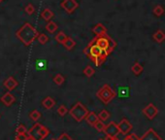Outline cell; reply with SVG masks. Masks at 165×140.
<instances>
[{
	"mask_svg": "<svg viewBox=\"0 0 165 140\" xmlns=\"http://www.w3.org/2000/svg\"><path fill=\"white\" fill-rule=\"evenodd\" d=\"M16 36L18 37L25 46H30L34 42V40L38 38L39 32L36 30V28H34L29 22H25V24L16 32Z\"/></svg>",
	"mask_w": 165,
	"mask_h": 140,
	"instance_id": "obj_1",
	"label": "cell"
},
{
	"mask_svg": "<svg viewBox=\"0 0 165 140\" xmlns=\"http://www.w3.org/2000/svg\"><path fill=\"white\" fill-rule=\"evenodd\" d=\"M84 53L86 54L92 60H93L95 58H99V57L106 59L108 55H109V54H108L106 51L99 48L97 45L94 43V41H92L88 44V46L84 50Z\"/></svg>",
	"mask_w": 165,
	"mask_h": 140,
	"instance_id": "obj_2",
	"label": "cell"
},
{
	"mask_svg": "<svg viewBox=\"0 0 165 140\" xmlns=\"http://www.w3.org/2000/svg\"><path fill=\"white\" fill-rule=\"evenodd\" d=\"M93 41L99 48H101L102 50L106 51L109 55L113 52V50L115 49L116 46H117L116 42L114 41L111 37L107 36V35L96 37L95 39H93Z\"/></svg>",
	"mask_w": 165,
	"mask_h": 140,
	"instance_id": "obj_3",
	"label": "cell"
},
{
	"mask_svg": "<svg viewBox=\"0 0 165 140\" xmlns=\"http://www.w3.org/2000/svg\"><path fill=\"white\" fill-rule=\"evenodd\" d=\"M28 134L35 140H44L50 134V131L40 123H35L28 131Z\"/></svg>",
	"mask_w": 165,
	"mask_h": 140,
	"instance_id": "obj_4",
	"label": "cell"
},
{
	"mask_svg": "<svg viewBox=\"0 0 165 140\" xmlns=\"http://www.w3.org/2000/svg\"><path fill=\"white\" fill-rule=\"evenodd\" d=\"M88 113L89 111L88 110V108L86 106H84L81 102H77L69 111L71 117H73L77 122H82L83 120H84Z\"/></svg>",
	"mask_w": 165,
	"mask_h": 140,
	"instance_id": "obj_5",
	"label": "cell"
},
{
	"mask_svg": "<svg viewBox=\"0 0 165 140\" xmlns=\"http://www.w3.org/2000/svg\"><path fill=\"white\" fill-rule=\"evenodd\" d=\"M96 96H97V97L104 104H108V103H110L112 101V99L114 97H116L117 93L114 92V89L109 85L105 84V85L97 92Z\"/></svg>",
	"mask_w": 165,
	"mask_h": 140,
	"instance_id": "obj_6",
	"label": "cell"
},
{
	"mask_svg": "<svg viewBox=\"0 0 165 140\" xmlns=\"http://www.w3.org/2000/svg\"><path fill=\"white\" fill-rule=\"evenodd\" d=\"M104 133L106 135H109L112 137H117L118 134L119 133V128H118V124H117L116 122H110L109 124L106 125Z\"/></svg>",
	"mask_w": 165,
	"mask_h": 140,
	"instance_id": "obj_7",
	"label": "cell"
},
{
	"mask_svg": "<svg viewBox=\"0 0 165 140\" xmlns=\"http://www.w3.org/2000/svg\"><path fill=\"white\" fill-rule=\"evenodd\" d=\"M142 112L149 120H153L158 114V109L152 103H150L146 106Z\"/></svg>",
	"mask_w": 165,
	"mask_h": 140,
	"instance_id": "obj_8",
	"label": "cell"
},
{
	"mask_svg": "<svg viewBox=\"0 0 165 140\" xmlns=\"http://www.w3.org/2000/svg\"><path fill=\"white\" fill-rule=\"evenodd\" d=\"M78 3L76 0H63L61 2V7L63 8L68 14H72L78 8Z\"/></svg>",
	"mask_w": 165,
	"mask_h": 140,
	"instance_id": "obj_9",
	"label": "cell"
},
{
	"mask_svg": "<svg viewBox=\"0 0 165 140\" xmlns=\"http://www.w3.org/2000/svg\"><path fill=\"white\" fill-rule=\"evenodd\" d=\"M0 101H1V103L3 105L7 106V107H10V106H12L15 103L16 97L11 92H7V93H5L1 97H0Z\"/></svg>",
	"mask_w": 165,
	"mask_h": 140,
	"instance_id": "obj_10",
	"label": "cell"
},
{
	"mask_svg": "<svg viewBox=\"0 0 165 140\" xmlns=\"http://www.w3.org/2000/svg\"><path fill=\"white\" fill-rule=\"evenodd\" d=\"M118 128H119V133L126 135L132 130V125L130 124V122L127 119H122L118 123Z\"/></svg>",
	"mask_w": 165,
	"mask_h": 140,
	"instance_id": "obj_11",
	"label": "cell"
},
{
	"mask_svg": "<svg viewBox=\"0 0 165 140\" xmlns=\"http://www.w3.org/2000/svg\"><path fill=\"white\" fill-rule=\"evenodd\" d=\"M141 140H162V139L157 134V132H156L153 128H149L144 133V135L141 137Z\"/></svg>",
	"mask_w": 165,
	"mask_h": 140,
	"instance_id": "obj_12",
	"label": "cell"
},
{
	"mask_svg": "<svg viewBox=\"0 0 165 140\" xmlns=\"http://www.w3.org/2000/svg\"><path fill=\"white\" fill-rule=\"evenodd\" d=\"M3 85H4L5 88L8 89L9 92H12V91H14V89H15L17 87H18L19 83H18V81H17L14 77L10 76V77H8L7 79L4 81Z\"/></svg>",
	"mask_w": 165,
	"mask_h": 140,
	"instance_id": "obj_13",
	"label": "cell"
},
{
	"mask_svg": "<svg viewBox=\"0 0 165 140\" xmlns=\"http://www.w3.org/2000/svg\"><path fill=\"white\" fill-rule=\"evenodd\" d=\"M86 121L89 126L94 127L100 120H99L98 115H96L94 112H89L87 116V118H86Z\"/></svg>",
	"mask_w": 165,
	"mask_h": 140,
	"instance_id": "obj_14",
	"label": "cell"
},
{
	"mask_svg": "<svg viewBox=\"0 0 165 140\" xmlns=\"http://www.w3.org/2000/svg\"><path fill=\"white\" fill-rule=\"evenodd\" d=\"M92 31H93V33L94 34L97 36V37H99V36H104V35H106V31H107V29H106V27L102 25V24H97L93 28H92Z\"/></svg>",
	"mask_w": 165,
	"mask_h": 140,
	"instance_id": "obj_15",
	"label": "cell"
},
{
	"mask_svg": "<svg viewBox=\"0 0 165 140\" xmlns=\"http://www.w3.org/2000/svg\"><path fill=\"white\" fill-rule=\"evenodd\" d=\"M54 105H55V100L51 96H47L42 100V106L47 110L52 109Z\"/></svg>",
	"mask_w": 165,
	"mask_h": 140,
	"instance_id": "obj_16",
	"label": "cell"
},
{
	"mask_svg": "<svg viewBox=\"0 0 165 140\" xmlns=\"http://www.w3.org/2000/svg\"><path fill=\"white\" fill-rule=\"evenodd\" d=\"M153 39H155V41L157 42V43H162L165 40L164 31L161 30V29H159L156 32H155V34H153Z\"/></svg>",
	"mask_w": 165,
	"mask_h": 140,
	"instance_id": "obj_17",
	"label": "cell"
},
{
	"mask_svg": "<svg viewBox=\"0 0 165 140\" xmlns=\"http://www.w3.org/2000/svg\"><path fill=\"white\" fill-rule=\"evenodd\" d=\"M41 17L42 18L45 20V21H50L51 20L53 19V17H54V13L51 11L50 9H45L43 12H42V14H41Z\"/></svg>",
	"mask_w": 165,
	"mask_h": 140,
	"instance_id": "obj_18",
	"label": "cell"
},
{
	"mask_svg": "<svg viewBox=\"0 0 165 140\" xmlns=\"http://www.w3.org/2000/svg\"><path fill=\"white\" fill-rule=\"evenodd\" d=\"M143 66H142L140 63H138V62H136V63H134L133 64V66L131 67V71H132V73L133 74H135L136 76H138V75H140L142 72H143Z\"/></svg>",
	"mask_w": 165,
	"mask_h": 140,
	"instance_id": "obj_19",
	"label": "cell"
},
{
	"mask_svg": "<svg viewBox=\"0 0 165 140\" xmlns=\"http://www.w3.org/2000/svg\"><path fill=\"white\" fill-rule=\"evenodd\" d=\"M46 30L49 33H51V34H53V33H54L58 30V25H56L54 21H49L46 25Z\"/></svg>",
	"mask_w": 165,
	"mask_h": 140,
	"instance_id": "obj_20",
	"label": "cell"
},
{
	"mask_svg": "<svg viewBox=\"0 0 165 140\" xmlns=\"http://www.w3.org/2000/svg\"><path fill=\"white\" fill-rule=\"evenodd\" d=\"M63 46L67 49V50H72L74 47L76 46V42L73 40L71 37H67V39L65 40V42L63 43Z\"/></svg>",
	"mask_w": 165,
	"mask_h": 140,
	"instance_id": "obj_21",
	"label": "cell"
},
{
	"mask_svg": "<svg viewBox=\"0 0 165 140\" xmlns=\"http://www.w3.org/2000/svg\"><path fill=\"white\" fill-rule=\"evenodd\" d=\"M66 39H67V36L63 31H59L55 36V40L58 41L59 44H62V45H63V43L65 42Z\"/></svg>",
	"mask_w": 165,
	"mask_h": 140,
	"instance_id": "obj_22",
	"label": "cell"
},
{
	"mask_svg": "<svg viewBox=\"0 0 165 140\" xmlns=\"http://www.w3.org/2000/svg\"><path fill=\"white\" fill-rule=\"evenodd\" d=\"M95 73V70L92 66H90V65H88L86 68L84 69V74L86 75L87 77L90 78V77H92Z\"/></svg>",
	"mask_w": 165,
	"mask_h": 140,
	"instance_id": "obj_23",
	"label": "cell"
},
{
	"mask_svg": "<svg viewBox=\"0 0 165 140\" xmlns=\"http://www.w3.org/2000/svg\"><path fill=\"white\" fill-rule=\"evenodd\" d=\"M29 117H30V119L32 120V121H34L35 123H37V121L41 118V113L38 111V110H33V111H31L30 112V114H29Z\"/></svg>",
	"mask_w": 165,
	"mask_h": 140,
	"instance_id": "obj_24",
	"label": "cell"
},
{
	"mask_svg": "<svg viewBox=\"0 0 165 140\" xmlns=\"http://www.w3.org/2000/svg\"><path fill=\"white\" fill-rule=\"evenodd\" d=\"M64 81H65V78L61 74H56L54 77V82L55 85H58V86H61L62 84L64 83Z\"/></svg>",
	"mask_w": 165,
	"mask_h": 140,
	"instance_id": "obj_25",
	"label": "cell"
},
{
	"mask_svg": "<svg viewBox=\"0 0 165 140\" xmlns=\"http://www.w3.org/2000/svg\"><path fill=\"white\" fill-rule=\"evenodd\" d=\"M98 117H99V120L100 121L105 122V121H107L108 119L110 118V113L107 110H102L100 113L98 114Z\"/></svg>",
	"mask_w": 165,
	"mask_h": 140,
	"instance_id": "obj_26",
	"label": "cell"
},
{
	"mask_svg": "<svg viewBox=\"0 0 165 140\" xmlns=\"http://www.w3.org/2000/svg\"><path fill=\"white\" fill-rule=\"evenodd\" d=\"M153 14L156 17H161L164 14V8L161 5H156V6L153 8Z\"/></svg>",
	"mask_w": 165,
	"mask_h": 140,
	"instance_id": "obj_27",
	"label": "cell"
},
{
	"mask_svg": "<svg viewBox=\"0 0 165 140\" xmlns=\"http://www.w3.org/2000/svg\"><path fill=\"white\" fill-rule=\"evenodd\" d=\"M128 91H129V88H126V87H122V88H119L118 91V96H128Z\"/></svg>",
	"mask_w": 165,
	"mask_h": 140,
	"instance_id": "obj_28",
	"label": "cell"
},
{
	"mask_svg": "<svg viewBox=\"0 0 165 140\" xmlns=\"http://www.w3.org/2000/svg\"><path fill=\"white\" fill-rule=\"evenodd\" d=\"M16 132L17 134H26L28 131H27V128L24 125H19L16 128Z\"/></svg>",
	"mask_w": 165,
	"mask_h": 140,
	"instance_id": "obj_29",
	"label": "cell"
},
{
	"mask_svg": "<svg viewBox=\"0 0 165 140\" xmlns=\"http://www.w3.org/2000/svg\"><path fill=\"white\" fill-rule=\"evenodd\" d=\"M105 127H106V125L104 124V122H102V121H99L97 124L94 126L95 130L97 131H99V132H104Z\"/></svg>",
	"mask_w": 165,
	"mask_h": 140,
	"instance_id": "obj_30",
	"label": "cell"
},
{
	"mask_svg": "<svg viewBox=\"0 0 165 140\" xmlns=\"http://www.w3.org/2000/svg\"><path fill=\"white\" fill-rule=\"evenodd\" d=\"M38 41L40 44H42V45H45L48 41H49V37L46 35V34H44V33H42V34H39L38 36Z\"/></svg>",
	"mask_w": 165,
	"mask_h": 140,
	"instance_id": "obj_31",
	"label": "cell"
},
{
	"mask_svg": "<svg viewBox=\"0 0 165 140\" xmlns=\"http://www.w3.org/2000/svg\"><path fill=\"white\" fill-rule=\"evenodd\" d=\"M58 113L59 116L63 117L68 113V109H67V107L65 105H60L58 107Z\"/></svg>",
	"mask_w": 165,
	"mask_h": 140,
	"instance_id": "obj_32",
	"label": "cell"
},
{
	"mask_svg": "<svg viewBox=\"0 0 165 140\" xmlns=\"http://www.w3.org/2000/svg\"><path fill=\"white\" fill-rule=\"evenodd\" d=\"M105 58H102V57H99V58H95L92 61L95 63L96 66H100L101 64H103V62L105 61Z\"/></svg>",
	"mask_w": 165,
	"mask_h": 140,
	"instance_id": "obj_33",
	"label": "cell"
},
{
	"mask_svg": "<svg viewBox=\"0 0 165 140\" xmlns=\"http://www.w3.org/2000/svg\"><path fill=\"white\" fill-rule=\"evenodd\" d=\"M123 140H141V138L138 137L135 133H130V134H128V135H126V137H124Z\"/></svg>",
	"mask_w": 165,
	"mask_h": 140,
	"instance_id": "obj_34",
	"label": "cell"
},
{
	"mask_svg": "<svg viewBox=\"0 0 165 140\" xmlns=\"http://www.w3.org/2000/svg\"><path fill=\"white\" fill-rule=\"evenodd\" d=\"M34 11H35V8L32 4H28L27 6L25 7V12L28 14V15H32L34 13Z\"/></svg>",
	"mask_w": 165,
	"mask_h": 140,
	"instance_id": "obj_35",
	"label": "cell"
},
{
	"mask_svg": "<svg viewBox=\"0 0 165 140\" xmlns=\"http://www.w3.org/2000/svg\"><path fill=\"white\" fill-rule=\"evenodd\" d=\"M56 140H73V138H71L67 133L63 132V133L60 134V135L58 136V138L56 139Z\"/></svg>",
	"mask_w": 165,
	"mask_h": 140,
	"instance_id": "obj_36",
	"label": "cell"
},
{
	"mask_svg": "<svg viewBox=\"0 0 165 140\" xmlns=\"http://www.w3.org/2000/svg\"><path fill=\"white\" fill-rule=\"evenodd\" d=\"M28 136H29V134H28V132H27L26 134H17L16 138L19 139V140H26Z\"/></svg>",
	"mask_w": 165,
	"mask_h": 140,
	"instance_id": "obj_37",
	"label": "cell"
},
{
	"mask_svg": "<svg viewBox=\"0 0 165 140\" xmlns=\"http://www.w3.org/2000/svg\"><path fill=\"white\" fill-rule=\"evenodd\" d=\"M115 139V137H112V136H109V135H106L104 140H114Z\"/></svg>",
	"mask_w": 165,
	"mask_h": 140,
	"instance_id": "obj_38",
	"label": "cell"
},
{
	"mask_svg": "<svg viewBox=\"0 0 165 140\" xmlns=\"http://www.w3.org/2000/svg\"><path fill=\"white\" fill-rule=\"evenodd\" d=\"M26 140H35V139H34V138H33L32 136H28Z\"/></svg>",
	"mask_w": 165,
	"mask_h": 140,
	"instance_id": "obj_39",
	"label": "cell"
},
{
	"mask_svg": "<svg viewBox=\"0 0 165 140\" xmlns=\"http://www.w3.org/2000/svg\"><path fill=\"white\" fill-rule=\"evenodd\" d=\"M98 140H104V138H99Z\"/></svg>",
	"mask_w": 165,
	"mask_h": 140,
	"instance_id": "obj_40",
	"label": "cell"
},
{
	"mask_svg": "<svg viewBox=\"0 0 165 140\" xmlns=\"http://www.w3.org/2000/svg\"><path fill=\"white\" fill-rule=\"evenodd\" d=\"M114 140H119V139H118V138L116 137V138H115V139H114Z\"/></svg>",
	"mask_w": 165,
	"mask_h": 140,
	"instance_id": "obj_41",
	"label": "cell"
},
{
	"mask_svg": "<svg viewBox=\"0 0 165 140\" xmlns=\"http://www.w3.org/2000/svg\"><path fill=\"white\" fill-rule=\"evenodd\" d=\"M51 140H56V139H54V138H52V139H51Z\"/></svg>",
	"mask_w": 165,
	"mask_h": 140,
	"instance_id": "obj_42",
	"label": "cell"
},
{
	"mask_svg": "<svg viewBox=\"0 0 165 140\" xmlns=\"http://www.w3.org/2000/svg\"><path fill=\"white\" fill-rule=\"evenodd\" d=\"M15 140H19V139H17V138H16V139H15Z\"/></svg>",
	"mask_w": 165,
	"mask_h": 140,
	"instance_id": "obj_43",
	"label": "cell"
},
{
	"mask_svg": "<svg viewBox=\"0 0 165 140\" xmlns=\"http://www.w3.org/2000/svg\"><path fill=\"white\" fill-rule=\"evenodd\" d=\"M0 3H1V0H0Z\"/></svg>",
	"mask_w": 165,
	"mask_h": 140,
	"instance_id": "obj_44",
	"label": "cell"
},
{
	"mask_svg": "<svg viewBox=\"0 0 165 140\" xmlns=\"http://www.w3.org/2000/svg\"><path fill=\"white\" fill-rule=\"evenodd\" d=\"M1 1H2V0H1Z\"/></svg>",
	"mask_w": 165,
	"mask_h": 140,
	"instance_id": "obj_45",
	"label": "cell"
}]
</instances>
